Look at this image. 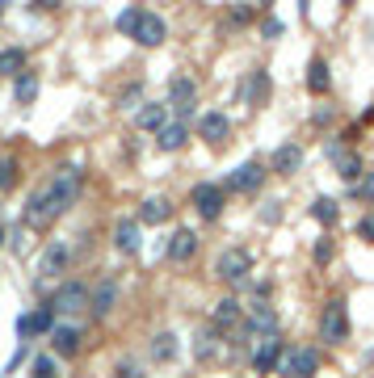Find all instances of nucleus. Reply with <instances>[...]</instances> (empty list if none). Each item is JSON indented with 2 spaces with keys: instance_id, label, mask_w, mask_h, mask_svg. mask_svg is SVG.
I'll list each match as a JSON object with an SVG mask.
<instances>
[{
  "instance_id": "f257e3e1",
  "label": "nucleus",
  "mask_w": 374,
  "mask_h": 378,
  "mask_svg": "<svg viewBox=\"0 0 374 378\" xmlns=\"http://www.w3.org/2000/svg\"><path fill=\"white\" fill-rule=\"evenodd\" d=\"M76 193H80V168H55L47 181L30 193L26 210H21L26 227H50L76 202Z\"/></svg>"
},
{
  "instance_id": "f03ea898",
  "label": "nucleus",
  "mask_w": 374,
  "mask_h": 378,
  "mask_svg": "<svg viewBox=\"0 0 374 378\" xmlns=\"http://www.w3.org/2000/svg\"><path fill=\"white\" fill-rule=\"evenodd\" d=\"M320 370V353L311 349V345H294V349H286L278 362V374L286 378H316Z\"/></svg>"
},
{
  "instance_id": "7ed1b4c3",
  "label": "nucleus",
  "mask_w": 374,
  "mask_h": 378,
  "mask_svg": "<svg viewBox=\"0 0 374 378\" xmlns=\"http://www.w3.org/2000/svg\"><path fill=\"white\" fill-rule=\"evenodd\" d=\"M169 105H173L177 122L189 126L193 105H198V80H193V76H173V80H169Z\"/></svg>"
},
{
  "instance_id": "20e7f679",
  "label": "nucleus",
  "mask_w": 374,
  "mask_h": 378,
  "mask_svg": "<svg viewBox=\"0 0 374 378\" xmlns=\"http://www.w3.org/2000/svg\"><path fill=\"white\" fill-rule=\"evenodd\" d=\"M248 274H252V256H248L244 248H228V252H219V261H215V278H219V282L240 286Z\"/></svg>"
},
{
  "instance_id": "39448f33",
  "label": "nucleus",
  "mask_w": 374,
  "mask_h": 378,
  "mask_svg": "<svg viewBox=\"0 0 374 378\" xmlns=\"http://www.w3.org/2000/svg\"><path fill=\"white\" fill-rule=\"evenodd\" d=\"M89 298H93V290L85 282H63L55 290V303H50V311H59V315H76V311H85L89 307Z\"/></svg>"
},
{
  "instance_id": "423d86ee",
  "label": "nucleus",
  "mask_w": 374,
  "mask_h": 378,
  "mask_svg": "<svg viewBox=\"0 0 374 378\" xmlns=\"http://www.w3.org/2000/svg\"><path fill=\"white\" fill-rule=\"evenodd\" d=\"M345 336H349V315H345V303L336 298V303H328L324 315H320V340L336 345V340H345Z\"/></svg>"
},
{
  "instance_id": "0eeeda50",
  "label": "nucleus",
  "mask_w": 374,
  "mask_h": 378,
  "mask_svg": "<svg viewBox=\"0 0 374 378\" xmlns=\"http://www.w3.org/2000/svg\"><path fill=\"white\" fill-rule=\"evenodd\" d=\"M223 198H228L223 185L202 181V185H193V210H198L202 219H219V215H223Z\"/></svg>"
},
{
  "instance_id": "6e6552de",
  "label": "nucleus",
  "mask_w": 374,
  "mask_h": 378,
  "mask_svg": "<svg viewBox=\"0 0 374 378\" xmlns=\"http://www.w3.org/2000/svg\"><path fill=\"white\" fill-rule=\"evenodd\" d=\"M68 261H72V248L63 244V239H50L47 248H43V261H38V278L47 282V278H59L63 269H68Z\"/></svg>"
},
{
  "instance_id": "1a4fd4ad",
  "label": "nucleus",
  "mask_w": 374,
  "mask_h": 378,
  "mask_svg": "<svg viewBox=\"0 0 374 378\" xmlns=\"http://www.w3.org/2000/svg\"><path fill=\"white\" fill-rule=\"evenodd\" d=\"M139 47H160L164 38H169V26H164V17H156V13H143V21L135 26V34H131Z\"/></svg>"
},
{
  "instance_id": "9d476101",
  "label": "nucleus",
  "mask_w": 374,
  "mask_h": 378,
  "mask_svg": "<svg viewBox=\"0 0 374 378\" xmlns=\"http://www.w3.org/2000/svg\"><path fill=\"white\" fill-rule=\"evenodd\" d=\"M261 181H265V164H240L232 177H228L223 189H232V193H252Z\"/></svg>"
},
{
  "instance_id": "9b49d317",
  "label": "nucleus",
  "mask_w": 374,
  "mask_h": 378,
  "mask_svg": "<svg viewBox=\"0 0 374 378\" xmlns=\"http://www.w3.org/2000/svg\"><path fill=\"white\" fill-rule=\"evenodd\" d=\"M228 131H232V118L228 114H219V109H210V114H202L198 118V135L206 143H223L228 139Z\"/></svg>"
},
{
  "instance_id": "f8f14e48",
  "label": "nucleus",
  "mask_w": 374,
  "mask_h": 378,
  "mask_svg": "<svg viewBox=\"0 0 374 378\" xmlns=\"http://www.w3.org/2000/svg\"><path fill=\"white\" fill-rule=\"evenodd\" d=\"M299 164H303V147L299 143H282L278 151H274V160H269V173L290 177V173H299Z\"/></svg>"
},
{
  "instance_id": "ddd939ff",
  "label": "nucleus",
  "mask_w": 374,
  "mask_h": 378,
  "mask_svg": "<svg viewBox=\"0 0 374 378\" xmlns=\"http://www.w3.org/2000/svg\"><path fill=\"white\" fill-rule=\"evenodd\" d=\"M282 353H286V349H282V340H278V336H265V340L257 345V353H252V370H257V374L274 370V366L282 362Z\"/></svg>"
},
{
  "instance_id": "4468645a",
  "label": "nucleus",
  "mask_w": 374,
  "mask_h": 378,
  "mask_svg": "<svg viewBox=\"0 0 374 378\" xmlns=\"http://www.w3.org/2000/svg\"><path fill=\"white\" fill-rule=\"evenodd\" d=\"M328 160L341 168V177H345V181H358V177H362V156L345 151L341 143H328Z\"/></svg>"
},
{
  "instance_id": "2eb2a0df",
  "label": "nucleus",
  "mask_w": 374,
  "mask_h": 378,
  "mask_svg": "<svg viewBox=\"0 0 374 378\" xmlns=\"http://www.w3.org/2000/svg\"><path fill=\"white\" fill-rule=\"evenodd\" d=\"M17 332H21V336H26V332H30V336H43V332H55V311H50V307H38V311H34V315H21V320H17Z\"/></svg>"
},
{
  "instance_id": "dca6fc26",
  "label": "nucleus",
  "mask_w": 374,
  "mask_h": 378,
  "mask_svg": "<svg viewBox=\"0 0 374 378\" xmlns=\"http://www.w3.org/2000/svg\"><path fill=\"white\" fill-rule=\"evenodd\" d=\"M50 349L63 353V357H72V353L80 349V328H76V324H55V332H50Z\"/></svg>"
},
{
  "instance_id": "f3484780",
  "label": "nucleus",
  "mask_w": 374,
  "mask_h": 378,
  "mask_svg": "<svg viewBox=\"0 0 374 378\" xmlns=\"http://www.w3.org/2000/svg\"><path fill=\"white\" fill-rule=\"evenodd\" d=\"M164 252H169V261H189V256L198 252V236H193L189 227H177V232H173V239H169V248H164Z\"/></svg>"
},
{
  "instance_id": "a211bd4d",
  "label": "nucleus",
  "mask_w": 374,
  "mask_h": 378,
  "mask_svg": "<svg viewBox=\"0 0 374 378\" xmlns=\"http://www.w3.org/2000/svg\"><path fill=\"white\" fill-rule=\"evenodd\" d=\"M210 320H215V328H235V324H244V307H240V298H219Z\"/></svg>"
},
{
  "instance_id": "6ab92c4d",
  "label": "nucleus",
  "mask_w": 374,
  "mask_h": 378,
  "mask_svg": "<svg viewBox=\"0 0 374 378\" xmlns=\"http://www.w3.org/2000/svg\"><path fill=\"white\" fill-rule=\"evenodd\" d=\"M114 303H118V282H114V278H105V282L93 290V298H89V311L109 315V311H114Z\"/></svg>"
},
{
  "instance_id": "aec40b11",
  "label": "nucleus",
  "mask_w": 374,
  "mask_h": 378,
  "mask_svg": "<svg viewBox=\"0 0 374 378\" xmlns=\"http://www.w3.org/2000/svg\"><path fill=\"white\" fill-rule=\"evenodd\" d=\"M156 143H160V151H181V147L189 143V126L173 118V122H169V126H164V131L156 135Z\"/></svg>"
},
{
  "instance_id": "412c9836",
  "label": "nucleus",
  "mask_w": 374,
  "mask_h": 378,
  "mask_svg": "<svg viewBox=\"0 0 374 378\" xmlns=\"http://www.w3.org/2000/svg\"><path fill=\"white\" fill-rule=\"evenodd\" d=\"M114 248L118 252H135L139 248V223L135 219H118L114 223Z\"/></svg>"
},
{
  "instance_id": "4be33fe9",
  "label": "nucleus",
  "mask_w": 374,
  "mask_h": 378,
  "mask_svg": "<svg viewBox=\"0 0 374 378\" xmlns=\"http://www.w3.org/2000/svg\"><path fill=\"white\" fill-rule=\"evenodd\" d=\"M135 122H139L143 131H156V135H160V131L169 126V105H160V101H151V105H143V109H139V118H135Z\"/></svg>"
},
{
  "instance_id": "5701e85b",
  "label": "nucleus",
  "mask_w": 374,
  "mask_h": 378,
  "mask_svg": "<svg viewBox=\"0 0 374 378\" xmlns=\"http://www.w3.org/2000/svg\"><path fill=\"white\" fill-rule=\"evenodd\" d=\"M173 215V202L169 198H147L139 206V223H164Z\"/></svg>"
},
{
  "instance_id": "b1692460",
  "label": "nucleus",
  "mask_w": 374,
  "mask_h": 378,
  "mask_svg": "<svg viewBox=\"0 0 374 378\" xmlns=\"http://www.w3.org/2000/svg\"><path fill=\"white\" fill-rule=\"evenodd\" d=\"M21 72H26V50L21 47L0 50V76H21Z\"/></svg>"
},
{
  "instance_id": "393cba45",
  "label": "nucleus",
  "mask_w": 374,
  "mask_h": 378,
  "mask_svg": "<svg viewBox=\"0 0 374 378\" xmlns=\"http://www.w3.org/2000/svg\"><path fill=\"white\" fill-rule=\"evenodd\" d=\"M328 85H332L328 63L324 59H311V68H307V89H311V93H328Z\"/></svg>"
},
{
  "instance_id": "a878e982",
  "label": "nucleus",
  "mask_w": 374,
  "mask_h": 378,
  "mask_svg": "<svg viewBox=\"0 0 374 378\" xmlns=\"http://www.w3.org/2000/svg\"><path fill=\"white\" fill-rule=\"evenodd\" d=\"M13 97H17V105H30V101L38 97V76H34V72H21V76H17V89H13Z\"/></svg>"
},
{
  "instance_id": "bb28decb",
  "label": "nucleus",
  "mask_w": 374,
  "mask_h": 378,
  "mask_svg": "<svg viewBox=\"0 0 374 378\" xmlns=\"http://www.w3.org/2000/svg\"><path fill=\"white\" fill-rule=\"evenodd\" d=\"M151 353H156V362H173L177 357V336L173 332H160L156 345H151Z\"/></svg>"
},
{
  "instance_id": "cd10ccee",
  "label": "nucleus",
  "mask_w": 374,
  "mask_h": 378,
  "mask_svg": "<svg viewBox=\"0 0 374 378\" xmlns=\"http://www.w3.org/2000/svg\"><path fill=\"white\" fill-rule=\"evenodd\" d=\"M265 97H269V76H265V72H252V85L244 89V101L257 105V101H265Z\"/></svg>"
},
{
  "instance_id": "c85d7f7f",
  "label": "nucleus",
  "mask_w": 374,
  "mask_h": 378,
  "mask_svg": "<svg viewBox=\"0 0 374 378\" xmlns=\"http://www.w3.org/2000/svg\"><path fill=\"white\" fill-rule=\"evenodd\" d=\"M311 215H316V219H320V223H336V215H341V210H336V202H332V198H316V206H311Z\"/></svg>"
},
{
  "instance_id": "c756f323",
  "label": "nucleus",
  "mask_w": 374,
  "mask_h": 378,
  "mask_svg": "<svg viewBox=\"0 0 374 378\" xmlns=\"http://www.w3.org/2000/svg\"><path fill=\"white\" fill-rule=\"evenodd\" d=\"M139 21H143V9H122V13H118V30H122V34H135Z\"/></svg>"
},
{
  "instance_id": "7c9ffc66",
  "label": "nucleus",
  "mask_w": 374,
  "mask_h": 378,
  "mask_svg": "<svg viewBox=\"0 0 374 378\" xmlns=\"http://www.w3.org/2000/svg\"><path fill=\"white\" fill-rule=\"evenodd\" d=\"M17 181V164H13V156H0V193Z\"/></svg>"
},
{
  "instance_id": "2f4dec72",
  "label": "nucleus",
  "mask_w": 374,
  "mask_h": 378,
  "mask_svg": "<svg viewBox=\"0 0 374 378\" xmlns=\"http://www.w3.org/2000/svg\"><path fill=\"white\" fill-rule=\"evenodd\" d=\"M215 349H219V345H215V332H198V340H193V353H198V357H210Z\"/></svg>"
},
{
  "instance_id": "473e14b6",
  "label": "nucleus",
  "mask_w": 374,
  "mask_h": 378,
  "mask_svg": "<svg viewBox=\"0 0 374 378\" xmlns=\"http://www.w3.org/2000/svg\"><path fill=\"white\" fill-rule=\"evenodd\" d=\"M30 378H55V357H34Z\"/></svg>"
},
{
  "instance_id": "72a5a7b5",
  "label": "nucleus",
  "mask_w": 374,
  "mask_h": 378,
  "mask_svg": "<svg viewBox=\"0 0 374 378\" xmlns=\"http://www.w3.org/2000/svg\"><path fill=\"white\" fill-rule=\"evenodd\" d=\"M332 261V239H316V265H328Z\"/></svg>"
},
{
  "instance_id": "f704fd0d",
  "label": "nucleus",
  "mask_w": 374,
  "mask_h": 378,
  "mask_svg": "<svg viewBox=\"0 0 374 378\" xmlns=\"http://www.w3.org/2000/svg\"><path fill=\"white\" fill-rule=\"evenodd\" d=\"M358 236L374 244V215H362V223H358Z\"/></svg>"
},
{
  "instance_id": "c9c22d12",
  "label": "nucleus",
  "mask_w": 374,
  "mask_h": 378,
  "mask_svg": "<svg viewBox=\"0 0 374 378\" xmlns=\"http://www.w3.org/2000/svg\"><path fill=\"white\" fill-rule=\"evenodd\" d=\"M118 378H143V366H135V362H122V366H118Z\"/></svg>"
},
{
  "instance_id": "e433bc0d",
  "label": "nucleus",
  "mask_w": 374,
  "mask_h": 378,
  "mask_svg": "<svg viewBox=\"0 0 374 378\" xmlns=\"http://www.w3.org/2000/svg\"><path fill=\"white\" fill-rule=\"evenodd\" d=\"M261 34H265V38H278V34H282V21H278V17H269V21L261 26Z\"/></svg>"
},
{
  "instance_id": "4c0bfd02",
  "label": "nucleus",
  "mask_w": 374,
  "mask_h": 378,
  "mask_svg": "<svg viewBox=\"0 0 374 378\" xmlns=\"http://www.w3.org/2000/svg\"><path fill=\"white\" fill-rule=\"evenodd\" d=\"M362 198L374 206V173H366V181H362Z\"/></svg>"
},
{
  "instance_id": "58836bf2",
  "label": "nucleus",
  "mask_w": 374,
  "mask_h": 378,
  "mask_svg": "<svg viewBox=\"0 0 374 378\" xmlns=\"http://www.w3.org/2000/svg\"><path fill=\"white\" fill-rule=\"evenodd\" d=\"M0 244H4V227H0Z\"/></svg>"
},
{
  "instance_id": "ea45409f",
  "label": "nucleus",
  "mask_w": 374,
  "mask_h": 378,
  "mask_svg": "<svg viewBox=\"0 0 374 378\" xmlns=\"http://www.w3.org/2000/svg\"><path fill=\"white\" fill-rule=\"evenodd\" d=\"M0 13H4V9H0Z\"/></svg>"
}]
</instances>
